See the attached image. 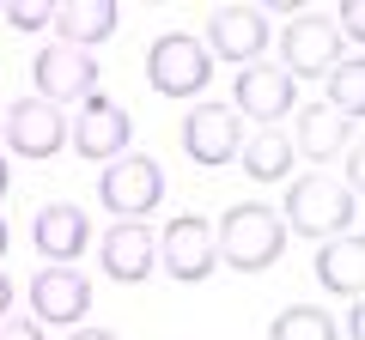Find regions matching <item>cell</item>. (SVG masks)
<instances>
[{"instance_id": "6da1fadb", "label": "cell", "mask_w": 365, "mask_h": 340, "mask_svg": "<svg viewBox=\"0 0 365 340\" xmlns=\"http://www.w3.org/2000/svg\"><path fill=\"white\" fill-rule=\"evenodd\" d=\"M213 255H220L232 274H268V267L287 255V225H280L274 207H262V201H237V207H225V219L213 225Z\"/></svg>"}, {"instance_id": "7a4b0ae2", "label": "cell", "mask_w": 365, "mask_h": 340, "mask_svg": "<svg viewBox=\"0 0 365 340\" xmlns=\"http://www.w3.org/2000/svg\"><path fill=\"white\" fill-rule=\"evenodd\" d=\"M280 225L299 231V237H317V243L347 237L359 225V195L341 176H292L287 183V219Z\"/></svg>"}, {"instance_id": "3957f363", "label": "cell", "mask_w": 365, "mask_h": 340, "mask_svg": "<svg viewBox=\"0 0 365 340\" xmlns=\"http://www.w3.org/2000/svg\"><path fill=\"white\" fill-rule=\"evenodd\" d=\"M146 85H153L158 97H170V104L201 97L213 85V61H207V49H201V37H189V31L153 37V49H146Z\"/></svg>"}, {"instance_id": "277c9868", "label": "cell", "mask_w": 365, "mask_h": 340, "mask_svg": "<svg viewBox=\"0 0 365 340\" xmlns=\"http://www.w3.org/2000/svg\"><path fill=\"white\" fill-rule=\"evenodd\" d=\"M98 201H104V213H116V219H128V225H140L146 213H158L165 207V170H158V158L122 152L116 164H104Z\"/></svg>"}, {"instance_id": "5b68a950", "label": "cell", "mask_w": 365, "mask_h": 340, "mask_svg": "<svg viewBox=\"0 0 365 340\" xmlns=\"http://www.w3.org/2000/svg\"><path fill=\"white\" fill-rule=\"evenodd\" d=\"M274 31H268V13L262 6H213L207 13V37H201V49H207V61H225V67H256L262 55H268Z\"/></svg>"}, {"instance_id": "8992f818", "label": "cell", "mask_w": 365, "mask_h": 340, "mask_svg": "<svg viewBox=\"0 0 365 340\" xmlns=\"http://www.w3.org/2000/svg\"><path fill=\"white\" fill-rule=\"evenodd\" d=\"M67 146H73L79 158H91V164H116V158L134 146V116L116 104V97L91 92L86 104H79V116L67 122Z\"/></svg>"}, {"instance_id": "52a82bcc", "label": "cell", "mask_w": 365, "mask_h": 340, "mask_svg": "<svg viewBox=\"0 0 365 340\" xmlns=\"http://www.w3.org/2000/svg\"><path fill=\"white\" fill-rule=\"evenodd\" d=\"M31 79H37V92L31 97H43V104H86L91 92H98V55H86V49H67V43H43L37 49V61H31Z\"/></svg>"}, {"instance_id": "ba28073f", "label": "cell", "mask_w": 365, "mask_h": 340, "mask_svg": "<svg viewBox=\"0 0 365 340\" xmlns=\"http://www.w3.org/2000/svg\"><path fill=\"white\" fill-rule=\"evenodd\" d=\"M341 61V31L329 13H299L280 31V73L299 85V79H323Z\"/></svg>"}, {"instance_id": "9c48e42d", "label": "cell", "mask_w": 365, "mask_h": 340, "mask_svg": "<svg viewBox=\"0 0 365 340\" xmlns=\"http://www.w3.org/2000/svg\"><path fill=\"white\" fill-rule=\"evenodd\" d=\"M299 110V85H292L280 67L256 61L232 79V116L237 122H256V128H280V122Z\"/></svg>"}, {"instance_id": "30bf717a", "label": "cell", "mask_w": 365, "mask_h": 340, "mask_svg": "<svg viewBox=\"0 0 365 340\" xmlns=\"http://www.w3.org/2000/svg\"><path fill=\"white\" fill-rule=\"evenodd\" d=\"M177 140H182V158H189V164L220 170V164H232L237 146H244V122L232 116V104H195L182 116Z\"/></svg>"}, {"instance_id": "8fae6325", "label": "cell", "mask_w": 365, "mask_h": 340, "mask_svg": "<svg viewBox=\"0 0 365 340\" xmlns=\"http://www.w3.org/2000/svg\"><path fill=\"white\" fill-rule=\"evenodd\" d=\"M0 140L13 146L19 158H55L67 146V116L55 104H43V97H19V104L0 110Z\"/></svg>"}, {"instance_id": "7c38bea8", "label": "cell", "mask_w": 365, "mask_h": 340, "mask_svg": "<svg viewBox=\"0 0 365 340\" xmlns=\"http://www.w3.org/2000/svg\"><path fill=\"white\" fill-rule=\"evenodd\" d=\"M158 262H165V274L182 280V286L207 280L213 267H220V255H213V225L201 219V213H177V219L165 225V237H158Z\"/></svg>"}, {"instance_id": "4fadbf2b", "label": "cell", "mask_w": 365, "mask_h": 340, "mask_svg": "<svg viewBox=\"0 0 365 340\" xmlns=\"http://www.w3.org/2000/svg\"><path fill=\"white\" fill-rule=\"evenodd\" d=\"M91 316V280L79 267H43L31 274V322H55V328H73Z\"/></svg>"}, {"instance_id": "5bb4252c", "label": "cell", "mask_w": 365, "mask_h": 340, "mask_svg": "<svg viewBox=\"0 0 365 340\" xmlns=\"http://www.w3.org/2000/svg\"><path fill=\"white\" fill-rule=\"evenodd\" d=\"M31 243H37V255L49 267H73L79 255H86V243H91L86 207H73V201H49V207H37V219H31Z\"/></svg>"}, {"instance_id": "9a60e30c", "label": "cell", "mask_w": 365, "mask_h": 340, "mask_svg": "<svg viewBox=\"0 0 365 340\" xmlns=\"http://www.w3.org/2000/svg\"><path fill=\"white\" fill-rule=\"evenodd\" d=\"M98 262H104V274L116 280V286H140V280H153V267H158V237L146 231V225L116 219L104 231V243H98Z\"/></svg>"}, {"instance_id": "2e32d148", "label": "cell", "mask_w": 365, "mask_h": 340, "mask_svg": "<svg viewBox=\"0 0 365 340\" xmlns=\"http://www.w3.org/2000/svg\"><path fill=\"white\" fill-rule=\"evenodd\" d=\"M116 25H122V6L116 0H61L55 6V18H49V31H55V43H67V49H98L104 37H116Z\"/></svg>"}, {"instance_id": "e0dca14e", "label": "cell", "mask_w": 365, "mask_h": 340, "mask_svg": "<svg viewBox=\"0 0 365 340\" xmlns=\"http://www.w3.org/2000/svg\"><path fill=\"white\" fill-rule=\"evenodd\" d=\"M292 116H299V134H287L292 152L317 158V164H329L335 152H347V140H359V122L335 116L329 104H304V110H292Z\"/></svg>"}, {"instance_id": "ac0fdd59", "label": "cell", "mask_w": 365, "mask_h": 340, "mask_svg": "<svg viewBox=\"0 0 365 340\" xmlns=\"http://www.w3.org/2000/svg\"><path fill=\"white\" fill-rule=\"evenodd\" d=\"M311 274H317V286H323V292L359 298V286H365V243H359V231L317 243V262H311Z\"/></svg>"}, {"instance_id": "d6986e66", "label": "cell", "mask_w": 365, "mask_h": 340, "mask_svg": "<svg viewBox=\"0 0 365 340\" xmlns=\"http://www.w3.org/2000/svg\"><path fill=\"white\" fill-rule=\"evenodd\" d=\"M292 140L280 128H256L244 134V146H237V164H244L250 183H280V176H292Z\"/></svg>"}, {"instance_id": "ffe728a7", "label": "cell", "mask_w": 365, "mask_h": 340, "mask_svg": "<svg viewBox=\"0 0 365 340\" xmlns=\"http://www.w3.org/2000/svg\"><path fill=\"white\" fill-rule=\"evenodd\" d=\"M323 85H329L323 104L335 110V116H347V122L365 116V61H359V55H341V61L323 73Z\"/></svg>"}, {"instance_id": "44dd1931", "label": "cell", "mask_w": 365, "mask_h": 340, "mask_svg": "<svg viewBox=\"0 0 365 340\" xmlns=\"http://www.w3.org/2000/svg\"><path fill=\"white\" fill-rule=\"evenodd\" d=\"M268 340H341V328L323 304H287L268 322Z\"/></svg>"}, {"instance_id": "7402d4cb", "label": "cell", "mask_w": 365, "mask_h": 340, "mask_svg": "<svg viewBox=\"0 0 365 340\" xmlns=\"http://www.w3.org/2000/svg\"><path fill=\"white\" fill-rule=\"evenodd\" d=\"M0 13H6V25H19V31H49L55 6H43V0H0Z\"/></svg>"}, {"instance_id": "603a6c76", "label": "cell", "mask_w": 365, "mask_h": 340, "mask_svg": "<svg viewBox=\"0 0 365 340\" xmlns=\"http://www.w3.org/2000/svg\"><path fill=\"white\" fill-rule=\"evenodd\" d=\"M359 176H365V152H359V140H347V152H341V183L359 195Z\"/></svg>"}, {"instance_id": "cb8c5ba5", "label": "cell", "mask_w": 365, "mask_h": 340, "mask_svg": "<svg viewBox=\"0 0 365 340\" xmlns=\"http://www.w3.org/2000/svg\"><path fill=\"white\" fill-rule=\"evenodd\" d=\"M365 6H353V0H347V6H341V18H335V31H341V43H359L365 37Z\"/></svg>"}, {"instance_id": "d4e9b609", "label": "cell", "mask_w": 365, "mask_h": 340, "mask_svg": "<svg viewBox=\"0 0 365 340\" xmlns=\"http://www.w3.org/2000/svg\"><path fill=\"white\" fill-rule=\"evenodd\" d=\"M0 340H43V328H37V322H19V316H6V322H0Z\"/></svg>"}, {"instance_id": "484cf974", "label": "cell", "mask_w": 365, "mask_h": 340, "mask_svg": "<svg viewBox=\"0 0 365 340\" xmlns=\"http://www.w3.org/2000/svg\"><path fill=\"white\" fill-rule=\"evenodd\" d=\"M335 328H341V340H365V310H359V304H353V310L341 316Z\"/></svg>"}, {"instance_id": "4316f807", "label": "cell", "mask_w": 365, "mask_h": 340, "mask_svg": "<svg viewBox=\"0 0 365 340\" xmlns=\"http://www.w3.org/2000/svg\"><path fill=\"white\" fill-rule=\"evenodd\" d=\"M67 340H122V334H110V328H73Z\"/></svg>"}, {"instance_id": "83f0119b", "label": "cell", "mask_w": 365, "mask_h": 340, "mask_svg": "<svg viewBox=\"0 0 365 340\" xmlns=\"http://www.w3.org/2000/svg\"><path fill=\"white\" fill-rule=\"evenodd\" d=\"M6 316H13V280L0 274V322H6Z\"/></svg>"}, {"instance_id": "f1b7e54d", "label": "cell", "mask_w": 365, "mask_h": 340, "mask_svg": "<svg viewBox=\"0 0 365 340\" xmlns=\"http://www.w3.org/2000/svg\"><path fill=\"white\" fill-rule=\"evenodd\" d=\"M6 188H13V164H6V152H0V201H6Z\"/></svg>"}, {"instance_id": "f546056e", "label": "cell", "mask_w": 365, "mask_h": 340, "mask_svg": "<svg viewBox=\"0 0 365 340\" xmlns=\"http://www.w3.org/2000/svg\"><path fill=\"white\" fill-rule=\"evenodd\" d=\"M6 243H13V231H6V219H0V255H6Z\"/></svg>"}]
</instances>
